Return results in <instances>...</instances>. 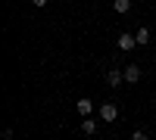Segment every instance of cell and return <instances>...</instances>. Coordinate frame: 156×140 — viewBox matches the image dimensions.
<instances>
[{
	"label": "cell",
	"instance_id": "1",
	"mask_svg": "<svg viewBox=\"0 0 156 140\" xmlns=\"http://www.w3.org/2000/svg\"><path fill=\"white\" fill-rule=\"evenodd\" d=\"M100 118L103 121H115V118H119V106H115V103H103L100 106Z\"/></svg>",
	"mask_w": 156,
	"mask_h": 140
},
{
	"label": "cell",
	"instance_id": "2",
	"mask_svg": "<svg viewBox=\"0 0 156 140\" xmlns=\"http://www.w3.org/2000/svg\"><path fill=\"white\" fill-rule=\"evenodd\" d=\"M75 109H78V115H81V118H90V112H94V100L81 97V100L75 103Z\"/></svg>",
	"mask_w": 156,
	"mask_h": 140
},
{
	"label": "cell",
	"instance_id": "3",
	"mask_svg": "<svg viewBox=\"0 0 156 140\" xmlns=\"http://www.w3.org/2000/svg\"><path fill=\"white\" fill-rule=\"evenodd\" d=\"M125 81V69H112V72H106V84L109 87H119Z\"/></svg>",
	"mask_w": 156,
	"mask_h": 140
},
{
	"label": "cell",
	"instance_id": "4",
	"mask_svg": "<svg viewBox=\"0 0 156 140\" xmlns=\"http://www.w3.org/2000/svg\"><path fill=\"white\" fill-rule=\"evenodd\" d=\"M125 81H128V84L140 81V66H134V62H131V66H125Z\"/></svg>",
	"mask_w": 156,
	"mask_h": 140
},
{
	"label": "cell",
	"instance_id": "5",
	"mask_svg": "<svg viewBox=\"0 0 156 140\" xmlns=\"http://www.w3.org/2000/svg\"><path fill=\"white\" fill-rule=\"evenodd\" d=\"M134 47H137L134 34H119V50H125V53H128V50H134Z\"/></svg>",
	"mask_w": 156,
	"mask_h": 140
},
{
	"label": "cell",
	"instance_id": "6",
	"mask_svg": "<svg viewBox=\"0 0 156 140\" xmlns=\"http://www.w3.org/2000/svg\"><path fill=\"white\" fill-rule=\"evenodd\" d=\"M134 41H137V47H147L150 44V28H137L134 31Z\"/></svg>",
	"mask_w": 156,
	"mask_h": 140
},
{
	"label": "cell",
	"instance_id": "7",
	"mask_svg": "<svg viewBox=\"0 0 156 140\" xmlns=\"http://www.w3.org/2000/svg\"><path fill=\"white\" fill-rule=\"evenodd\" d=\"M112 9L119 16H125V12H131V0H112Z\"/></svg>",
	"mask_w": 156,
	"mask_h": 140
},
{
	"label": "cell",
	"instance_id": "8",
	"mask_svg": "<svg viewBox=\"0 0 156 140\" xmlns=\"http://www.w3.org/2000/svg\"><path fill=\"white\" fill-rule=\"evenodd\" d=\"M81 131H84V134H97V121H94V118H84V121H81Z\"/></svg>",
	"mask_w": 156,
	"mask_h": 140
},
{
	"label": "cell",
	"instance_id": "9",
	"mask_svg": "<svg viewBox=\"0 0 156 140\" xmlns=\"http://www.w3.org/2000/svg\"><path fill=\"white\" fill-rule=\"evenodd\" d=\"M131 140H150V137H147L144 131H134V134H131Z\"/></svg>",
	"mask_w": 156,
	"mask_h": 140
},
{
	"label": "cell",
	"instance_id": "10",
	"mask_svg": "<svg viewBox=\"0 0 156 140\" xmlns=\"http://www.w3.org/2000/svg\"><path fill=\"white\" fill-rule=\"evenodd\" d=\"M31 3H34V6H47L50 0H31Z\"/></svg>",
	"mask_w": 156,
	"mask_h": 140
}]
</instances>
